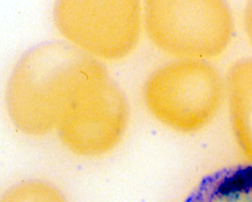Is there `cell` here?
I'll return each mask as SVG.
<instances>
[{"label":"cell","instance_id":"cell-1","mask_svg":"<svg viewBox=\"0 0 252 202\" xmlns=\"http://www.w3.org/2000/svg\"><path fill=\"white\" fill-rule=\"evenodd\" d=\"M96 62L63 42L43 43L26 52L6 88V107L15 128L31 136L57 130L75 90Z\"/></svg>","mask_w":252,"mask_h":202},{"label":"cell","instance_id":"cell-2","mask_svg":"<svg viewBox=\"0 0 252 202\" xmlns=\"http://www.w3.org/2000/svg\"><path fill=\"white\" fill-rule=\"evenodd\" d=\"M142 7L151 42L179 60L219 57L233 39V14L223 0H149Z\"/></svg>","mask_w":252,"mask_h":202},{"label":"cell","instance_id":"cell-3","mask_svg":"<svg viewBox=\"0 0 252 202\" xmlns=\"http://www.w3.org/2000/svg\"><path fill=\"white\" fill-rule=\"evenodd\" d=\"M226 85L207 61L178 60L158 68L146 81V107L159 123L179 133L207 127L223 103Z\"/></svg>","mask_w":252,"mask_h":202},{"label":"cell","instance_id":"cell-4","mask_svg":"<svg viewBox=\"0 0 252 202\" xmlns=\"http://www.w3.org/2000/svg\"><path fill=\"white\" fill-rule=\"evenodd\" d=\"M128 120L123 92L97 61L75 90L57 131L75 155L99 157L119 144Z\"/></svg>","mask_w":252,"mask_h":202},{"label":"cell","instance_id":"cell-5","mask_svg":"<svg viewBox=\"0 0 252 202\" xmlns=\"http://www.w3.org/2000/svg\"><path fill=\"white\" fill-rule=\"evenodd\" d=\"M53 15L69 44L95 60L128 57L143 28V7L136 0H62Z\"/></svg>","mask_w":252,"mask_h":202},{"label":"cell","instance_id":"cell-6","mask_svg":"<svg viewBox=\"0 0 252 202\" xmlns=\"http://www.w3.org/2000/svg\"><path fill=\"white\" fill-rule=\"evenodd\" d=\"M226 93L231 124L237 143L252 163V59H242L231 66Z\"/></svg>","mask_w":252,"mask_h":202},{"label":"cell","instance_id":"cell-7","mask_svg":"<svg viewBox=\"0 0 252 202\" xmlns=\"http://www.w3.org/2000/svg\"><path fill=\"white\" fill-rule=\"evenodd\" d=\"M185 202H252V165H237L207 176Z\"/></svg>","mask_w":252,"mask_h":202},{"label":"cell","instance_id":"cell-8","mask_svg":"<svg viewBox=\"0 0 252 202\" xmlns=\"http://www.w3.org/2000/svg\"><path fill=\"white\" fill-rule=\"evenodd\" d=\"M1 202H67L55 186L41 180H28L8 188Z\"/></svg>","mask_w":252,"mask_h":202},{"label":"cell","instance_id":"cell-9","mask_svg":"<svg viewBox=\"0 0 252 202\" xmlns=\"http://www.w3.org/2000/svg\"><path fill=\"white\" fill-rule=\"evenodd\" d=\"M243 25L246 35L252 44V1H249L243 11Z\"/></svg>","mask_w":252,"mask_h":202}]
</instances>
